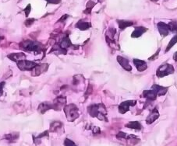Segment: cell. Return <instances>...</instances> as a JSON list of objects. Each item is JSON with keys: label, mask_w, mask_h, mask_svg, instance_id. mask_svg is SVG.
<instances>
[{"label": "cell", "mask_w": 177, "mask_h": 146, "mask_svg": "<svg viewBox=\"0 0 177 146\" xmlns=\"http://www.w3.org/2000/svg\"><path fill=\"white\" fill-rule=\"evenodd\" d=\"M87 110L89 114L93 117H97L100 121L106 120V110L102 104H93L88 106Z\"/></svg>", "instance_id": "obj_1"}, {"label": "cell", "mask_w": 177, "mask_h": 146, "mask_svg": "<svg viewBox=\"0 0 177 146\" xmlns=\"http://www.w3.org/2000/svg\"><path fill=\"white\" fill-rule=\"evenodd\" d=\"M64 112L66 116V118L69 121H74L79 117L77 106L74 104H68L64 106Z\"/></svg>", "instance_id": "obj_2"}, {"label": "cell", "mask_w": 177, "mask_h": 146, "mask_svg": "<svg viewBox=\"0 0 177 146\" xmlns=\"http://www.w3.org/2000/svg\"><path fill=\"white\" fill-rule=\"evenodd\" d=\"M20 49H23L26 51H40L41 50V45L39 43L33 41V40H25L20 44Z\"/></svg>", "instance_id": "obj_3"}, {"label": "cell", "mask_w": 177, "mask_h": 146, "mask_svg": "<svg viewBox=\"0 0 177 146\" xmlns=\"http://www.w3.org/2000/svg\"><path fill=\"white\" fill-rule=\"evenodd\" d=\"M174 72V68H173L172 65L169 64H165L163 65H161L157 70V76L159 78H162L164 76H166L168 75L173 74Z\"/></svg>", "instance_id": "obj_4"}, {"label": "cell", "mask_w": 177, "mask_h": 146, "mask_svg": "<svg viewBox=\"0 0 177 146\" xmlns=\"http://www.w3.org/2000/svg\"><path fill=\"white\" fill-rule=\"evenodd\" d=\"M17 65L18 68L22 71H31L33 70L36 66L38 65V64L34 62L28 61V60H22L17 62Z\"/></svg>", "instance_id": "obj_5"}, {"label": "cell", "mask_w": 177, "mask_h": 146, "mask_svg": "<svg viewBox=\"0 0 177 146\" xmlns=\"http://www.w3.org/2000/svg\"><path fill=\"white\" fill-rule=\"evenodd\" d=\"M136 104V101L135 100H128V101L122 102V104L119 106V113L121 114H125L126 112H127L130 109V106H133Z\"/></svg>", "instance_id": "obj_6"}, {"label": "cell", "mask_w": 177, "mask_h": 146, "mask_svg": "<svg viewBox=\"0 0 177 146\" xmlns=\"http://www.w3.org/2000/svg\"><path fill=\"white\" fill-rule=\"evenodd\" d=\"M52 104L53 109L55 110H59L61 109L62 106H66V97H63V96H59V97H57L56 99L54 100V102H53Z\"/></svg>", "instance_id": "obj_7"}, {"label": "cell", "mask_w": 177, "mask_h": 146, "mask_svg": "<svg viewBox=\"0 0 177 146\" xmlns=\"http://www.w3.org/2000/svg\"><path fill=\"white\" fill-rule=\"evenodd\" d=\"M72 46V43L70 40V37L69 36H65L62 39L61 41L59 42V46H58V48L60 50V51H63L64 49H67L68 47Z\"/></svg>", "instance_id": "obj_8"}, {"label": "cell", "mask_w": 177, "mask_h": 146, "mask_svg": "<svg viewBox=\"0 0 177 146\" xmlns=\"http://www.w3.org/2000/svg\"><path fill=\"white\" fill-rule=\"evenodd\" d=\"M158 117H159V113H158V110H157L156 108H154V109H153V110L151 111L150 114L148 115V117H147V119H146V123L148 124H152L153 122H154Z\"/></svg>", "instance_id": "obj_9"}, {"label": "cell", "mask_w": 177, "mask_h": 146, "mask_svg": "<svg viewBox=\"0 0 177 146\" xmlns=\"http://www.w3.org/2000/svg\"><path fill=\"white\" fill-rule=\"evenodd\" d=\"M158 29L161 35L163 37L167 36V35L169 34V31H170V30H169V25L162 23V22H160V23H158Z\"/></svg>", "instance_id": "obj_10"}, {"label": "cell", "mask_w": 177, "mask_h": 146, "mask_svg": "<svg viewBox=\"0 0 177 146\" xmlns=\"http://www.w3.org/2000/svg\"><path fill=\"white\" fill-rule=\"evenodd\" d=\"M117 61H118L119 64L122 66V68H124L127 71H131L132 70V67L129 63V61L127 59H126L125 58L121 57V56H118L117 57Z\"/></svg>", "instance_id": "obj_11"}, {"label": "cell", "mask_w": 177, "mask_h": 146, "mask_svg": "<svg viewBox=\"0 0 177 146\" xmlns=\"http://www.w3.org/2000/svg\"><path fill=\"white\" fill-rule=\"evenodd\" d=\"M133 62L135 65V66H136L137 69L139 72H143V71L146 70L147 68H148V65H147V63L144 61L139 59H133Z\"/></svg>", "instance_id": "obj_12"}, {"label": "cell", "mask_w": 177, "mask_h": 146, "mask_svg": "<svg viewBox=\"0 0 177 146\" xmlns=\"http://www.w3.org/2000/svg\"><path fill=\"white\" fill-rule=\"evenodd\" d=\"M7 58L12 60L13 62H17L19 61H22V60H25L26 55L24 53H13L9 55Z\"/></svg>", "instance_id": "obj_13"}, {"label": "cell", "mask_w": 177, "mask_h": 146, "mask_svg": "<svg viewBox=\"0 0 177 146\" xmlns=\"http://www.w3.org/2000/svg\"><path fill=\"white\" fill-rule=\"evenodd\" d=\"M50 109H53V104L50 103V102H44L42 104H41L38 106V111L42 114H44V112H46L47 110H50Z\"/></svg>", "instance_id": "obj_14"}, {"label": "cell", "mask_w": 177, "mask_h": 146, "mask_svg": "<svg viewBox=\"0 0 177 146\" xmlns=\"http://www.w3.org/2000/svg\"><path fill=\"white\" fill-rule=\"evenodd\" d=\"M152 90H154L158 96H163L166 93L168 88L167 87H163L158 85H153L152 87Z\"/></svg>", "instance_id": "obj_15"}, {"label": "cell", "mask_w": 177, "mask_h": 146, "mask_svg": "<svg viewBox=\"0 0 177 146\" xmlns=\"http://www.w3.org/2000/svg\"><path fill=\"white\" fill-rule=\"evenodd\" d=\"M75 27H76V28H78V29H80V30H87L91 27V23H89V22L83 21V20L80 19V21H78L77 23H76Z\"/></svg>", "instance_id": "obj_16"}, {"label": "cell", "mask_w": 177, "mask_h": 146, "mask_svg": "<svg viewBox=\"0 0 177 146\" xmlns=\"http://www.w3.org/2000/svg\"><path fill=\"white\" fill-rule=\"evenodd\" d=\"M147 31V29L145 27H135L134 31L132 33V37H139L143 34L145 32Z\"/></svg>", "instance_id": "obj_17"}, {"label": "cell", "mask_w": 177, "mask_h": 146, "mask_svg": "<svg viewBox=\"0 0 177 146\" xmlns=\"http://www.w3.org/2000/svg\"><path fill=\"white\" fill-rule=\"evenodd\" d=\"M143 96L147 99V100L152 101V100H155L158 95L156 94V93L154 90H152H152H146V91L143 92Z\"/></svg>", "instance_id": "obj_18"}, {"label": "cell", "mask_w": 177, "mask_h": 146, "mask_svg": "<svg viewBox=\"0 0 177 146\" xmlns=\"http://www.w3.org/2000/svg\"><path fill=\"white\" fill-rule=\"evenodd\" d=\"M47 66L48 65L46 64H42V65H38L36 66L35 68L33 69V73H37L36 76H38V75L41 74V73H42V72H45L47 70Z\"/></svg>", "instance_id": "obj_19"}, {"label": "cell", "mask_w": 177, "mask_h": 146, "mask_svg": "<svg viewBox=\"0 0 177 146\" xmlns=\"http://www.w3.org/2000/svg\"><path fill=\"white\" fill-rule=\"evenodd\" d=\"M117 23L119 24V27L120 28L121 30H124L125 28L129 27L133 24L132 21H127V20H117Z\"/></svg>", "instance_id": "obj_20"}, {"label": "cell", "mask_w": 177, "mask_h": 146, "mask_svg": "<svg viewBox=\"0 0 177 146\" xmlns=\"http://www.w3.org/2000/svg\"><path fill=\"white\" fill-rule=\"evenodd\" d=\"M126 127H128V128H130V129H134V130H141V125L139 122L137 121H132V122H130L129 124H126Z\"/></svg>", "instance_id": "obj_21"}, {"label": "cell", "mask_w": 177, "mask_h": 146, "mask_svg": "<svg viewBox=\"0 0 177 146\" xmlns=\"http://www.w3.org/2000/svg\"><path fill=\"white\" fill-rule=\"evenodd\" d=\"M95 6V2H93L92 0H90V1H88V2L87 3L86 9L84 11V13H85V14H89V13H91L93 7Z\"/></svg>", "instance_id": "obj_22"}, {"label": "cell", "mask_w": 177, "mask_h": 146, "mask_svg": "<svg viewBox=\"0 0 177 146\" xmlns=\"http://www.w3.org/2000/svg\"><path fill=\"white\" fill-rule=\"evenodd\" d=\"M177 43V35H175V36L173 37V38H172V40L169 41V45H168V46H167V48L166 50H165V52H167V51H169V50H170L172 47H173L174 45H176Z\"/></svg>", "instance_id": "obj_23"}, {"label": "cell", "mask_w": 177, "mask_h": 146, "mask_svg": "<svg viewBox=\"0 0 177 146\" xmlns=\"http://www.w3.org/2000/svg\"><path fill=\"white\" fill-rule=\"evenodd\" d=\"M62 123L61 122H59V121H55V122H53L52 124H51L50 129L52 131H55L58 129H59L60 127H62Z\"/></svg>", "instance_id": "obj_24"}, {"label": "cell", "mask_w": 177, "mask_h": 146, "mask_svg": "<svg viewBox=\"0 0 177 146\" xmlns=\"http://www.w3.org/2000/svg\"><path fill=\"white\" fill-rule=\"evenodd\" d=\"M17 138H18V135H15V133L9 134H7V135L5 136V138L8 140L9 142H13Z\"/></svg>", "instance_id": "obj_25"}, {"label": "cell", "mask_w": 177, "mask_h": 146, "mask_svg": "<svg viewBox=\"0 0 177 146\" xmlns=\"http://www.w3.org/2000/svg\"><path fill=\"white\" fill-rule=\"evenodd\" d=\"M168 25H169V30L170 31H177V23H176V22H170Z\"/></svg>", "instance_id": "obj_26"}, {"label": "cell", "mask_w": 177, "mask_h": 146, "mask_svg": "<svg viewBox=\"0 0 177 146\" xmlns=\"http://www.w3.org/2000/svg\"><path fill=\"white\" fill-rule=\"evenodd\" d=\"M64 146H76V144L72 141V140L69 139V138H66V139L64 141Z\"/></svg>", "instance_id": "obj_27"}, {"label": "cell", "mask_w": 177, "mask_h": 146, "mask_svg": "<svg viewBox=\"0 0 177 146\" xmlns=\"http://www.w3.org/2000/svg\"><path fill=\"white\" fill-rule=\"evenodd\" d=\"M34 20L35 19H34V18H28V19L25 21V26L26 27H31V26L34 23Z\"/></svg>", "instance_id": "obj_28"}, {"label": "cell", "mask_w": 177, "mask_h": 146, "mask_svg": "<svg viewBox=\"0 0 177 146\" xmlns=\"http://www.w3.org/2000/svg\"><path fill=\"white\" fill-rule=\"evenodd\" d=\"M31 4H28V6H27V7L23 9V12L25 13L26 17H28V16H29L30 14V12H31Z\"/></svg>", "instance_id": "obj_29"}, {"label": "cell", "mask_w": 177, "mask_h": 146, "mask_svg": "<svg viewBox=\"0 0 177 146\" xmlns=\"http://www.w3.org/2000/svg\"><path fill=\"white\" fill-rule=\"evenodd\" d=\"M48 4H59L61 2V0H45Z\"/></svg>", "instance_id": "obj_30"}, {"label": "cell", "mask_w": 177, "mask_h": 146, "mask_svg": "<svg viewBox=\"0 0 177 146\" xmlns=\"http://www.w3.org/2000/svg\"><path fill=\"white\" fill-rule=\"evenodd\" d=\"M5 86V82H2V83H0V96L2 95V93H3V88H4Z\"/></svg>", "instance_id": "obj_31"}, {"label": "cell", "mask_w": 177, "mask_h": 146, "mask_svg": "<svg viewBox=\"0 0 177 146\" xmlns=\"http://www.w3.org/2000/svg\"><path fill=\"white\" fill-rule=\"evenodd\" d=\"M93 131H94V133H96V134H98V133H100V130H99V128H98V127H95V128H94V130H93Z\"/></svg>", "instance_id": "obj_32"}, {"label": "cell", "mask_w": 177, "mask_h": 146, "mask_svg": "<svg viewBox=\"0 0 177 146\" xmlns=\"http://www.w3.org/2000/svg\"><path fill=\"white\" fill-rule=\"evenodd\" d=\"M68 17H69V16H68V15H63V17H62L61 19H59V21H63V19H67Z\"/></svg>", "instance_id": "obj_33"}, {"label": "cell", "mask_w": 177, "mask_h": 146, "mask_svg": "<svg viewBox=\"0 0 177 146\" xmlns=\"http://www.w3.org/2000/svg\"><path fill=\"white\" fill-rule=\"evenodd\" d=\"M173 59L175 60L176 62H177V51L174 54V55H173Z\"/></svg>", "instance_id": "obj_34"}, {"label": "cell", "mask_w": 177, "mask_h": 146, "mask_svg": "<svg viewBox=\"0 0 177 146\" xmlns=\"http://www.w3.org/2000/svg\"><path fill=\"white\" fill-rule=\"evenodd\" d=\"M3 39H4V37H3L0 36V41H1V40H3Z\"/></svg>", "instance_id": "obj_35"}, {"label": "cell", "mask_w": 177, "mask_h": 146, "mask_svg": "<svg viewBox=\"0 0 177 146\" xmlns=\"http://www.w3.org/2000/svg\"><path fill=\"white\" fill-rule=\"evenodd\" d=\"M152 1H153V2H155V1H158V0H152Z\"/></svg>", "instance_id": "obj_36"}]
</instances>
